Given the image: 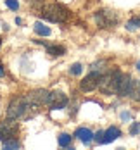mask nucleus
<instances>
[{"label":"nucleus","instance_id":"23","mask_svg":"<svg viewBox=\"0 0 140 150\" xmlns=\"http://www.w3.org/2000/svg\"><path fill=\"white\" fill-rule=\"evenodd\" d=\"M16 24H23V19L21 17H16Z\"/></svg>","mask_w":140,"mask_h":150},{"label":"nucleus","instance_id":"25","mask_svg":"<svg viewBox=\"0 0 140 150\" xmlns=\"http://www.w3.org/2000/svg\"><path fill=\"white\" fill-rule=\"evenodd\" d=\"M137 69H139V71H140V60H139V62H137Z\"/></svg>","mask_w":140,"mask_h":150},{"label":"nucleus","instance_id":"10","mask_svg":"<svg viewBox=\"0 0 140 150\" xmlns=\"http://www.w3.org/2000/svg\"><path fill=\"white\" fill-rule=\"evenodd\" d=\"M119 136H121V129L116 128V126H111V128H107V129L104 131V140H102V143H111V142L118 140Z\"/></svg>","mask_w":140,"mask_h":150},{"label":"nucleus","instance_id":"26","mask_svg":"<svg viewBox=\"0 0 140 150\" xmlns=\"http://www.w3.org/2000/svg\"><path fill=\"white\" fill-rule=\"evenodd\" d=\"M0 45H2V38H0Z\"/></svg>","mask_w":140,"mask_h":150},{"label":"nucleus","instance_id":"1","mask_svg":"<svg viewBox=\"0 0 140 150\" xmlns=\"http://www.w3.org/2000/svg\"><path fill=\"white\" fill-rule=\"evenodd\" d=\"M35 105L30 102L28 97H16L11 100V104L7 107V117L9 119H19L26 114V110H30Z\"/></svg>","mask_w":140,"mask_h":150},{"label":"nucleus","instance_id":"11","mask_svg":"<svg viewBox=\"0 0 140 150\" xmlns=\"http://www.w3.org/2000/svg\"><path fill=\"white\" fill-rule=\"evenodd\" d=\"M47 54L52 55V57H59V55H64L66 54V48L62 45H45Z\"/></svg>","mask_w":140,"mask_h":150},{"label":"nucleus","instance_id":"15","mask_svg":"<svg viewBox=\"0 0 140 150\" xmlns=\"http://www.w3.org/2000/svg\"><path fill=\"white\" fill-rule=\"evenodd\" d=\"M57 142H59L61 147H69V145H71V135H68V133H61L59 138H57Z\"/></svg>","mask_w":140,"mask_h":150},{"label":"nucleus","instance_id":"24","mask_svg":"<svg viewBox=\"0 0 140 150\" xmlns=\"http://www.w3.org/2000/svg\"><path fill=\"white\" fill-rule=\"evenodd\" d=\"M0 76H4V66L0 64Z\"/></svg>","mask_w":140,"mask_h":150},{"label":"nucleus","instance_id":"5","mask_svg":"<svg viewBox=\"0 0 140 150\" xmlns=\"http://www.w3.org/2000/svg\"><path fill=\"white\" fill-rule=\"evenodd\" d=\"M100 78H102V73L100 71H93L88 76H85L80 83V88L81 91H93L95 88H99V83H100Z\"/></svg>","mask_w":140,"mask_h":150},{"label":"nucleus","instance_id":"3","mask_svg":"<svg viewBox=\"0 0 140 150\" xmlns=\"http://www.w3.org/2000/svg\"><path fill=\"white\" fill-rule=\"evenodd\" d=\"M42 17L45 21H50V23H64L69 17V11L61 4H50V5L43 7Z\"/></svg>","mask_w":140,"mask_h":150},{"label":"nucleus","instance_id":"8","mask_svg":"<svg viewBox=\"0 0 140 150\" xmlns=\"http://www.w3.org/2000/svg\"><path fill=\"white\" fill-rule=\"evenodd\" d=\"M133 79H131V76L128 74H123V78H121V81H119V85H118V95L119 97H130V93H131V90H133Z\"/></svg>","mask_w":140,"mask_h":150},{"label":"nucleus","instance_id":"16","mask_svg":"<svg viewBox=\"0 0 140 150\" xmlns=\"http://www.w3.org/2000/svg\"><path fill=\"white\" fill-rule=\"evenodd\" d=\"M130 97H131L133 100L140 102V81H135V83H133V90L130 93Z\"/></svg>","mask_w":140,"mask_h":150},{"label":"nucleus","instance_id":"2","mask_svg":"<svg viewBox=\"0 0 140 150\" xmlns=\"http://www.w3.org/2000/svg\"><path fill=\"white\" fill-rule=\"evenodd\" d=\"M121 78H123L121 71H111L107 74H102L100 83H99V90L104 95H114L118 91V85H119Z\"/></svg>","mask_w":140,"mask_h":150},{"label":"nucleus","instance_id":"20","mask_svg":"<svg viewBox=\"0 0 140 150\" xmlns=\"http://www.w3.org/2000/svg\"><path fill=\"white\" fill-rule=\"evenodd\" d=\"M93 140L97 142V143H102V140H104V131L100 129V131H97L95 135H93Z\"/></svg>","mask_w":140,"mask_h":150},{"label":"nucleus","instance_id":"17","mask_svg":"<svg viewBox=\"0 0 140 150\" xmlns=\"http://www.w3.org/2000/svg\"><path fill=\"white\" fill-rule=\"evenodd\" d=\"M81 71H83V66H81L80 62H76V64H73V66H71L69 74H71V76H80V74H81Z\"/></svg>","mask_w":140,"mask_h":150},{"label":"nucleus","instance_id":"19","mask_svg":"<svg viewBox=\"0 0 140 150\" xmlns=\"http://www.w3.org/2000/svg\"><path fill=\"white\" fill-rule=\"evenodd\" d=\"M5 5L9 9H12V11H17L19 9V2L17 0H5Z\"/></svg>","mask_w":140,"mask_h":150},{"label":"nucleus","instance_id":"6","mask_svg":"<svg viewBox=\"0 0 140 150\" xmlns=\"http://www.w3.org/2000/svg\"><path fill=\"white\" fill-rule=\"evenodd\" d=\"M17 131H19V126H17V122H14V119H9V121H5V122H0V142L16 138Z\"/></svg>","mask_w":140,"mask_h":150},{"label":"nucleus","instance_id":"18","mask_svg":"<svg viewBox=\"0 0 140 150\" xmlns=\"http://www.w3.org/2000/svg\"><path fill=\"white\" fill-rule=\"evenodd\" d=\"M139 133H140V122H133L130 126V135L135 136V135H139Z\"/></svg>","mask_w":140,"mask_h":150},{"label":"nucleus","instance_id":"13","mask_svg":"<svg viewBox=\"0 0 140 150\" xmlns=\"http://www.w3.org/2000/svg\"><path fill=\"white\" fill-rule=\"evenodd\" d=\"M140 28V17H131L128 23H126V30L128 31H135Z\"/></svg>","mask_w":140,"mask_h":150},{"label":"nucleus","instance_id":"22","mask_svg":"<svg viewBox=\"0 0 140 150\" xmlns=\"http://www.w3.org/2000/svg\"><path fill=\"white\" fill-rule=\"evenodd\" d=\"M130 117H131V116H130L128 112H123V114H121V119H123V121H128Z\"/></svg>","mask_w":140,"mask_h":150},{"label":"nucleus","instance_id":"9","mask_svg":"<svg viewBox=\"0 0 140 150\" xmlns=\"http://www.w3.org/2000/svg\"><path fill=\"white\" fill-rule=\"evenodd\" d=\"M75 136H76L81 143H85V145H88V143L93 140V133L88 129V128H78L76 131H75Z\"/></svg>","mask_w":140,"mask_h":150},{"label":"nucleus","instance_id":"7","mask_svg":"<svg viewBox=\"0 0 140 150\" xmlns=\"http://www.w3.org/2000/svg\"><path fill=\"white\" fill-rule=\"evenodd\" d=\"M47 105L52 110L57 109H64L68 105V95L62 91H48V98H47Z\"/></svg>","mask_w":140,"mask_h":150},{"label":"nucleus","instance_id":"4","mask_svg":"<svg viewBox=\"0 0 140 150\" xmlns=\"http://www.w3.org/2000/svg\"><path fill=\"white\" fill-rule=\"evenodd\" d=\"M95 23L99 24V28H112L118 24V16L112 11H99L95 14Z\"/></svg>","mask_w":140,"mask_h":150},{"label":"nucleus","instance_id":"21","mask_svg":"<svg viewBox=\"0 0 140 150\" xmlns=\"http://www.w3.org/2000/svg\"><path fill=\"white\" fill-rule=\"evenodd\" d=\"M28 2H30V4H33L35 7H36V5H42V4H43V0H28Z\"/></svg>","mask_w":140,"mask_h":150},{"label":"nucleus","instance_id":"12","mask_svg":"<svg viewBox=\"0 0 140 150\" xmlns=\"http://www.w3.org/2000/svg\"><path fill=\"white\" fill-rule=\"evenodd\" d=\"M33 30H35V33L36 35H40V36H48L52 31H50V28L48 26H45L43 23H40V21H36L35 24H33Z\"/></svg>","mask_w":140,"mask_h":150},{"label":"nucleus","instance_id":"14","mask_svg":"<svg viewBox=\"0 0 140 150\" xmlns=\"http://www.w3.org/2000/svg\"><path fill=\"white\" fill-rule=\"evenodd\" d=\"M2 147H4V150H7V149H21V143L12 138V140H5V142H2Z\"/></svg>","mask_w":140,"mask_h":150}]
</instances>
